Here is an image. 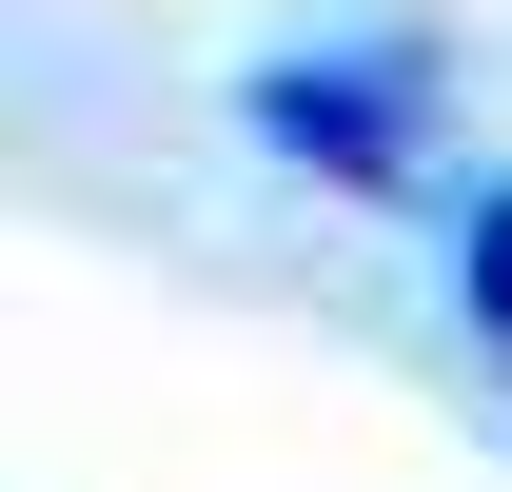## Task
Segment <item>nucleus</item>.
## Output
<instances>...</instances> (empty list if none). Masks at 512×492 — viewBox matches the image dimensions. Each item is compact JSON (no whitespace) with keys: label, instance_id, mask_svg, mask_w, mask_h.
Here are the masks:
<instances>
[{"label":"nucleus","instance_id":"1","mask_svg":"<svg viewBox=\"0 0 512 492\" xmlns=\"http://www.w3.org/2000/svg\"><path fill=\"white\" fill-rule=\"evenodd\" d=\"M237 119L296 158V178H414V138H434V40H394V20H355V40H276V60L237 79Z\"/></svg>","mask_w":512,"mask_h":492},{"label":"nucleus","instance_id":"2","mask_svg":"<svg viewBox=\"0 0 512 492\" xmlns=\"http://www.w3.org/2000/svg\"><path fill=\"white\" fill-rule=\"evenodd\" d=\"M453 296H473V335H512V178L453 197Z\"/></svg>","mask_w":512,"mask_h":492}]
</instances>
